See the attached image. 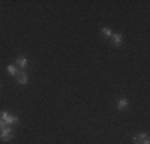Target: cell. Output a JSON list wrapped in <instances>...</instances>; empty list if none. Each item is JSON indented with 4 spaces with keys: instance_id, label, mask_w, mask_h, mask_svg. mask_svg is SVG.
Masks as SVG:
<instances>
[{
    "instance_id": "obj_7",
    "label": "cell",
    "mask_w": 150,
    "mask_h": 144,
    "mask_svg": "<svg viewBox=\"0 0 150 144\" xmlns=\"http://www.w3.org/2000/svg\"><path fill=\"white\" fill-rule=\"evenodd\" d=\"M128 104H129V101H128L126 98H123V99L118 101V106H117V107H118L120 110H125V109L128 107Z\"/></svg>"
},
{
    "instance_id": "obj_5",
    "label": "cell",
    "mask_w": 150,
    "mask_h": 144,
    "mask_svg": "<svg viewBox=\"0 0 150 144\" xmlns=\"http://www.w3.org/2000/svg\"><path fill=\"white\" fill-rule=\"evenodd\" d=\"M121 42H123V37H121L120 34H112V43L115 46H120Z\"/></svg>"
},
{
    "instance_id": "obj_1",
    "label": "cell",
    "mask_w": 150,
    "mask_h": 144,
    "mask_svg": "<svg viewBox=\"0 0 150 144\" xmlns=\"http://www.w3.org/2000/svg\"><path fill=\"white\" fill-rule=\"evenodd\" d=\"M13 136H15V130L10 127H5L0 131V139L2 141H10V139H13Z\"/></svg>"
},
{
    "instance_id": "obj_8",
    "label": "cell",
    "mask_w": 150,
    "mask_h": 144,
    "mask_svg": "<svg viewBox=\"0 0 150 144\" xmlns=\"http://www.w3.org/2000/svg\"><path fill=\"white\" fill-rule=\"evenodd\" d=\"M6 71H8V74H11V75H16V74H18L16 66H13V64H10V66L6 67Z\"/></svg>"
},
{
    "instance_id": "obj_6",
    "label": "cell",
    "mask_w": 150,
    "mask_h": 144,
    "mask_svg": "<svg viewBox=\"0 0 150 144\" xmlns=\"http://www.w3.org/2000/svg\"><path fill=\"white\" fill-rule=\"evenodd\" d=\"M18 66L19 67H27V64H29V61H27V58H24V56H19L18 58Z\"/></svg>"
},
{
    "instance_id": "obj_3",
    "label": "cell",
    "mask_w": 150,
    "mask_h": 144,
    "mask_svg": "<svg viewBox=\"0 0 150 144\" xmlns=\"http://www.w3.org/2000/svg\"><path fill=\"white\" fill-rule=\"evenodd\" d=\"M134 144H150V138L149 135H136L134 136Z\"/></svg>"
},
{
    "instance_id": "obj_10",
    "label": "cell",
    "mask_w": 150,
    "mask_h": 144,
    "mask_svg": "<svg viewBox=\"0 0 150 144\" xmlns=\"http://www.w3.org/2000/svg\"><path fill=\"white\" fill-rule=\"evenodd\" d=\"M5 127H6V123H5L3 120H0V131H2V130L5 128Z\"/></svg>"
},
{
    "instance_id": "obj_9",
    "label": "cell",
    "mask_w": 150,
    "mask_h": 144,
    "mask_svg": "<svg viewBox=\"0 0 150 144\" xmlns=\"http://www.w3.org/2000/svg\"><path fill=\"white\" fill-rule=\"evenodd\" d=\"M101 34H104L105 37H112V31H110L109 27H102L101 29Z\"/></svg>"
},
{
    "instance_id": "obj_2",
    "label": "cell",
    "mask_w": 150,
    "mask_h": 144,
    "mask_svg": "<svg viewBox=\"0 0 150 144\" xmlns=\"http://www.w3.org/2000/svg\"><path fill=\"white\" fill-rule=\"evenodd\" d=\"M0 118H3V122H5L6 125H15V123H18V117H16V115H11V114H8V112H2V114H0Z\"/></svg>"
},
{
    "instance_id": "obj_4",
    "label": "cell",
    "mask_w": 150,
    "mask_h": 144,
    "mask_svg": "<svg viewBox=\"0 0 150 144\" xmlns=\"http://www.w3.org/2000/svg\"><path fill=\"white\" fill-rule=\"evenodd\" d=\"M16 80H18V83H19V85H26L27 80H29V77H27V74L24 71H19L16 74Z\"/></svg>"
}]
</instances>
